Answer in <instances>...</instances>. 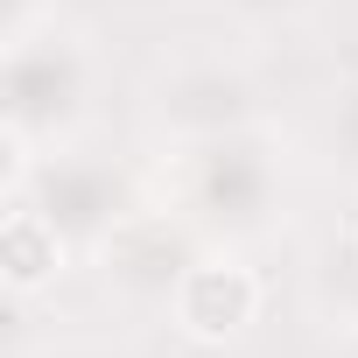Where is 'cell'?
Segmentation results:
<instances>
[{"mask_svg":"<svg viewBox=\"0 0 358 358\" xmlns=\"http://www.w3.org/2000/svg\"><path fill=\"white\" fill-rule=\"evenodd\" d=\"M92 106V50L78 29L57 15H22L8 22V50H0V120H8V176H22L36 155L64 148Z\"/></svg>","mask_w":358,"mask_h":358,"instance_id":"cell-1","label":"cell"},{"mask_svg":"<svg viewBox=\"0 0 358 358\" xmlns=\"http://www.w3.org/2000/svg\"><path fill=\"white\" fill-rule=\"evenodd\" d=\"M225 15H239V22H253V29H281V22H302L316 0H218Z\"/></svg>","mask_w":358,"mask_h":358,"instance_id":"cell-9","label":"cell"},{"mask_svg":"<svg viewBox=\"0 0 358 358\" xmlns=\"http://www.w3.org/2000/svg\"><path fill=\"white\" fill-rule=\"evenodd\" d=\"M197 253H204V246H197V225L176 211V204H162V211H141V204H134V211L92 246L106 288L127 295V302H169Z\"/></svg>","mask_w":358,"mask_h":358,"instance_id":"cell-5","label":"cell"},{"mask_svg":"<svg viewBox=\"0 0 358 358\" xmlns=\"http://www.w3.org/2000/svg\"><path fill=\"white\" fill-rule=\"evenodd\" d=\"M71 260V239L36 211V204H8V218H0V274H8L15 295H43Z\"/></svg>","mask_w":358,"mask_h":358,"instance_id":"cell-7","label":"cell"},{"mask_svg":"<svg viewBox=\"0 0 358 358\" xmlns=\"http://www.w3.org/2000/svg\"><path fill=\"white\" fill-rule=\"evenodd\" d=\"M351 246H358V225H351Z\"/></svg>","mask_w":358,"mask_h":358,"instance_id":"cell-10","label":"cell"},{"mask_svg":"<svg viewBox=\"0 0 358 358\" xmlns=\"http://www.w3.org/2000/svg\"><path fill=\"white\" fill-rule=\"evenodd\" d=\"M148 120L176 148H190V141H218V134L260 127V99H253V78L239 64H225V57H176L148 85Z\"/></svg>","mask_w":358,"mask_h":358,"instance_id":"cell-4","label":"cell"},{"mask_svg":"<svg viewBox=\"0 0 358 358\" xmlns=\"http://www.w3.org/2000/svg\"><path fill=\"white\" fill-rule=\"evenodd\" d=\"M36 204L71 246H99L127 211H134V183L106 162V155H71V148H50L36 155L22 176H8V204Z\"/></svg>","mask_w":358,"mask_h":358,"instance_id":"cell-3","label":"cell"},{"mask_svg":"<svg viewBox=\"0 0 358 358\" xmlns=\"http://www.w3.org/2000/svg\"><path fill=\"white\" fill-rule=\"evenodd\" d=\"M169 204L197 232L225 239V246L274 232V218H281V155H274V141L260 127H246V134H218V141L176 148Z\"/></svg>","mask_w":358,"mask_h":358,"instance_id":"cell-2","label":"cell"},{"mask_svg":"<svg viewBox=\"0 0 358 358\" xmlns=\"http://www.w3.org/2000/svg\"><path fill=\"white\" fill-rule=\"evenodd\" d=\"M323 148H330V162L358 183V78L337 85V99H330V113H323Z\"/></svg>","mask_w":358,"mask_h":358,"instance_id":"cell-8","label":"cell"},{"mask_svg":"<svg viewBox=\"0 0 358 358\" xmlns=\"http://www.w3.org/2000/svg\"><path fill=\"white\" fill-rule=\"evenodd\" d=\"M260 316V274L239 260V253H197L190 274L176 281L169 295V323L183 330L190 344H239Z\"/></svg>","mask_w":358,"mask_h":358,"instance_id":"cell-6","label":"cell"}]
</instances>
